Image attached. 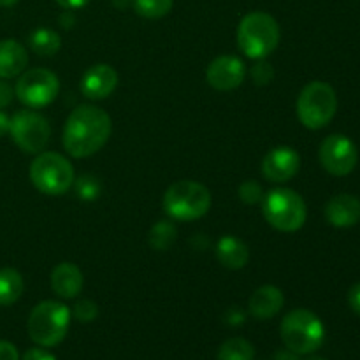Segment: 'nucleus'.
Masks as SVG:
<instances>
[{"mask_svg":"<svg viewBox=\"0 0 360 360\" xmlns=\"http://www.w3.org/2000/svg\"><path fill=\"white\" fill-rule=\"evenodd\" d=\"M111 116L95 105H79L63 127V148L74 158H86L104 148L111 137Z\"/></svg>","mask_w":360,"mask_h":360,"instance_id":"obj_1","label":"nucleus"},{"mask_svg":"<svg viewBox=\"0 0 360 360\" xmlns=\"http://www.w3.org/2000/svg\"><path fill=\"white\" fill-rule=\"evenodd\" d=\"M238 44L248 58H267L280 44V25L262 11L246 14L238 27Z\"/></svg>","mask_w":360,"mask_h":360,"instance_id":"obj_2","label":"nucleus"},{"mask_svg":"<svg viewBox=\"0 0 360 360\" xmlns=\"http://www.w3.org/2000/svg\"><path fill=\"white\" fill-rule=\"evenodd\" d=\"M164 211L178 221L199 220L210 211L211 193L204 185L190 179L169 186L162 199Z\"/></svg>","mask_w":360,"mask_h":360,"instance_id":"obj_3","label":"nucleus"},{"mask_svg":"<svg viewBox=\"0 0 360 360\" xmlns=\"http://www.w3.org/2000/svg\"><path fill=\"white\" fill-rule=\"evenodd\" d=\"M281 340L285 347L297 355H308L319 350L326 340L323 323L308 309H294L281 322Z\"/></svg>","mask_w":360,"mask_h":360,"instance_id":"obj_4","label":"nucleus"},{"mask_svg":"<svg viewBox=\"0 0 360 360\" xmlns=\"http://www.w3.org/2000/svg\"><path fill=\"white\" fill-rule=\"evenodd\" d=\"M70 309L58 301H42L32 309L28 334L39 347H56L67 336L70 326Z\"/></svg>","mask_w":360,"mask_h":360,"instance_id":"obj_5","label":"nucleus"},{"mask_svg":"<svg viewBox=\"0 0 360 360\" xmlns=\"http://www.w3.org/2000/svg\"><path fill=\"white\" fill-rule=\"evenodd\" d=\"M264 218L280 232H295L304 225L308 210L295 190L274 188L262 199Z\"/></svg>","mask_w":360,"mask_h":360,"instance_id":"obj_6","label":"nucleus"},{"mask_svg":"<svg viewBox=\"0 0 360 360\" xmlns=\"http://www.w3.org/2000/svg\"><path fill=\"white\" fill-rule=\"evenodd\" d=\"M338 111V95L329 83L313 81L297 98V116L306 129L319 130L330 123Z\"/></svg>","mask_w":360,"mask_h":360,"instance_id":"obj_7","label":"nucleus"},{"mask_svg":"<svg viewBox=\"0 0 360 360\" xmlns=\"http://www.w3.org/2000/svg\"><path fill=\"white\" fill-rule=\"evenodd\" d=\"M30 179L35 188L44 195H62L72 186V164L63 155L42 151L30 165Z\"/></svg>","mask_w":360,"mask_h":360,"instance_id":"obj_8","label":"nucleus"},{"mask_svg":"<svg viewBox=\"0 0 360 360\" xmlns=\"http://www.w3.org/2000/svg\"><path fill=\"white\" fill-rule=\"evenodd\" d=\"M9 134L14 144L23 153L39 155L48 146L49 137H51V127L42 115L32 111V109H23L11 118Z\"/></svg>","mask_w":360,"mask_h":360,"instance_id":"obj_9","label":"nucleus"},{"mask_svg":"<svg viewBox=\"0 0 360 360\" xmlns=\"http://www.w3.org/2000/svg\"><path fill=\"white\" fill-rule=\"evenodd\" d=\"M58 90L60 81L55 72L48 69H30L18 77L14 95L27 108L39 109L51 104L58 95Z\"/></svg>","mask_w":360,"mask_h":360,"instance_id":"obj_10","label":"nucleus"},{"mask_svg":"<svg viewBox=\"0 0 360 360\" xmlns=\"http://www.w3.org/2000/svg\"><path fill=\"white\" fill-rule=\"evenodd\" d=\"M319 158L329 174L348 176L357 165V146L343 134H333L320 144Z\"/></svg>","mask_w":360,"mask_h":360,"instance_id":"obj_11","label":"nucleus"},{"mask_svg":"<svg viewBox=\"0 0 360 360\" xmlns=\"http://www.w3.org/2000/svg\"><path fill=\"white\" fill-rule=\"evenodd\" d=\"M246 77V67L238 56L221 55L210 63L206 79L218 91H231L241 86Z\"/></svg>","mask_w":360,"mask_h":360,"instance_id":"obj_12","label":"nucleus"},{"mask_svg":"<svg viewBox=\"0 0 360 360\" xmlns=\"http://www.w3.org/2000/svg\"><path fill=\"white\" fill-rule=\"evenodd\" d=\"M301 167V158L294 148L278 146L267 151L262 160V174L273 183H285L294 178Z\"/></svg>","mask_w":360,"mask_h":360,"instance_id":"obj_13","label":"nucleus"},{"mask_svg":"<svg viewBox=\"0 0 360 360\" xmlns=\"http://www.w3.org/2000/svg\"><path fill=\"white\" fill-rule=\"evenodd\" d=\"M118 84V72L108 63H97L84 72L81 79V91L86 98L101 101L109 97Z\"/></svg>","mask_w":360,"mask_h":360,"instance_id":"obj_14","label":"nucleus"},{"mask_svg":"<svg viewBox=\"0 0 360 360\" xmlns=\"http://www.w3.org/2000/svg\"><path fill=\"white\" fill-rule=\"evenodd\" d=\"M326 218L333 227H354L360 220V200L350 193L334 195L326 206Z\"/></svg>","mask_w":360,"mask_h":360,"instance_id":"obj_15","label":"nucleus"},{"mask_svg":"<svg viewBox=\"0 0 360 360\" xmlns=\"http://www.w3.org/2000/svg\"><path fill=\"white\" fill-rule=\"evenodd\" d=\"M285 304L283 292L273 285L259 287L248 301L250 315L259 320H269L281 311Z\"/></svg>","mask_w":360,"mask_h":360,"instance_id":"obj_16","label":"nucleus"},{"mask_svg":"<svg viewBox=\"0 0 360 360\" xmlns=\"http://www.w3.org/2000/svg\"><path fill=\"white\" fill-rule=\"evenodd\" d=\"M84 278L79 267L72 262H62L53 269L51 288L62 299H74L83 290Z\"/></svg>","mask_w":360,"mask_h":360,"instance_id":"obj_17","label":"nucleus"},{"mask_svg":"<svg viewBox=\"0 0 360 360\" xmlns=\"http://www.w3.org/2000/svg\"><path fill=\"white\" fill-rule=\"evenodd\" d=\"M28 65V55L23 46L14 39L0 41V79L21 76Z\"/></svg>","mask_w":360,"mask_h":360,"instance_id":"obj_18","label":"nucleus"},{"mask_svg":"<svg viewBox=\"0 0 360 360\" xmlns=\"http://www.w3.org/2000/svg\"><path fill=\"white\" fill-rule=\"evenodd\" d=\"M217 259L227 269H243L250 260V250L241 239L224 236L217 243Z\"/></svg>","mask_w":360,"mask_h":360,"instance_id":"obj_19","label":"nucleus"},{"mask_svg":"<svg viewBox=\"0 0 360 360\" xmlns=\"http://www.w3.org/2000/svg\"><path fill=\"white\" fill-rule=\"evenodd\" d=\"M25 283L16 269L4 267L0 269V306H11L21 297Z\"/></svg>","mask_w":360,"mask_h":360,"instance_id":"obj_20","label":"nucleus"},{"mask_svg":"<svg viewBox=\"0 0 360 360\" xmlns=\"http://www.w3.org/2000/svg\"><path fill=\"white\" fill-rule=\"evenodd\" d=\"M28 42H30L32 51L41 56H53L62 48L60 35L56 32L49 30V28H37V30H34Z\"/></svg>","mask_w":360,"mask_h":360,"instance_id":"obj_21","label":"nucleus"},{"mask_svg":"<svg viewBox=\"0 0 360 360\" xmlns=\"http://www.w3.org/2000/svg\"><path fill=\"white\" fill-rule=\"evenodd\" d=\"M255 359V348L250 341L243 338H232L227 340L218 350V360H253Z\"/></svg>","mask_w":360,"mask_h":360,"instance_id":"obj_22","label":"nucleus"},{"mask_svg":"<svg viewBox=\"0 0 360 360\" xmlns=\"http://www.w3.org/2000/svg\"><path fill=\"white\" fill-rule=\"evenodd\" d=\"M176 225L169 220H160L151 227L150 231V245L157 252H165L176 241Z\"/></svg>","mask_w":360,"mask_h":360,"instance_id":"obj_23","label":"nucleus"},{"mask_svg":"<svg viewBox=\"0 0 360 360\" xmlns=\"http://www.w3.org/2000/svg\"><path fill=\"white\" fill-rule=\"evenodd\" d=\"M174 0H132L134 11L146 20H160L167 16Z\"/></svg>","mask_w":360,"mask_h":360,"instance_id":"obj_24","label":"nucleus"},{"mask_svg":"<svg viewBox=\"0 0 360 360\" xmlns=\"http://www.w3.org/2000/svg\"><path fill=\"white\" fill-rule=\"evenodd\" d=\"M72 185L76 186L77 197L83 200H95L98 199L102 193V185L95 176H90V174L81 176V178L74 179Z\"/></svg>","mask_w":360,"mask_h":360,"instance_id":"obj_25","label":"nucleus"},{"mask_svg":"<svg viewBox=\"0 0 360 360\" xmlns=\"http://www.w3.org/2000/svg\"><path fill=\"white\" fill-rule=\"evenodd\" d=\"M239 199H241L245 204H250V206L262 202L264 199L262 186H260L257 181H245L241 186H239Z\"/></svg>","mask_w":360,"mask_h":360,"instance_id":"obj_26","label":"nucleus"},{"mask_svg":"<svg viewBox=\"0 0 360 360\" xmlns=\"http://www.w3.org/2000/svg\"><path fill=\"white\" fill-rule=\"evenodd\" d=\"M252 77L253 81H255V84H259V86H266V84H269L274 77L273 65H271L269 62H266V58L257 60V63L252 69Z\"/></svg>","mask_w":360,"mask_h":360,"instance_id":"obj_27","label":"nucleus"},{"mask_svg":"<svg viewBox=\"0 0 360 360\" xmlns=\"http://www.w3.org/2000/svg\"><path fill=\"white\" fill-rule=\"evenodd\" d=\"M98 308L94 301L90 299H81L76 306H74V316L79 322H91V320L97 319Z\"/></svg>","mask_w":360,"mask_h":360,"instance_id":"obj_28","label":"nucleus"},{"mask_svg":"<svg viewBox=\"0 0 360 360\" xmlns=\"http://www.w3.org/2000/svg\"><path fill=\"white\" fill-rule=\"evenodd\" d=\"M0 360H20V354L13 343L0 341Z\"/></svg>","mask_w":360,"mask_h":360,"instance_id":"obj_29","label":"nucleus"},{"mask_svg":"<svg viewBox=\"0 0 360 360\" xmlns=\"http://www.w3.org/2000/svg\"><path fill=\"white\" fill-rule=\"evenodd\" d=\"M14 97V90L11 88L9 83H6L4 79H0V109L7 108V105L13 102Z\"/></svg>","mask_w":360,"mask_h":360,"instance_id":"obj_30","label":"nucleus"},{"mask_svg":"<svg viewBox=\"0 0 360 360\" xmlns=\"http://www.w3.org/2000/svg\"><path fill=\"white\" fill-rule=\"evenodd\" d=\"M21 360H56L51 354H48L46 350H41V348H30V350L25 352L23 359Z\"/></svg>","mask_w":360,"mask_h":360,"instance_id":"obj_31","label":"nucleus"},{"mask_svg":"<svg viewBox=\"0 0 360 360\" xmlns=\"http://www.w3.org/2000/svg\"><path fill=\"white\" fill-rule=\"evenodd\" d=\"M348 302H350V308L354 309L357 315H360V283L354 285L348 292Z\"/></svg>","mask_w":360,"mask_h":360,"instance_id":"obj_32","label":"nucleus"},{"mask_svg":"<svg viewBox=\"0 0 360 360\" xmlns=\"http://www.w3.org/2000/svg\"><path fill=\"white\" fill-rule=\"evenodd\" d=\"M56 4H60V6L63 7V9H81V7H84L86 4H90V0H56Z\"/></svg>","mask_w":360,"mask_h":360,"instance_id":"obj_33","label":"nucleus"},{"mask_svg":"<svg viewBox=\"0 0 360 360\" xmlns=\"http://www.w3.org/2000/svg\"><path fill=\"white\" fill-rule=\"evenodd\" d=\"M9 129H11V118L2 111V109H0V137L9 134Z\"/></svg>","mask_w":360,"mask_h":360,"instance_id":"obj_34","label":"nucleus"},{"mask_svg":"<svg viewBox=\"0 0 360 360\" xmlns=\"http://www.w3.org/2000/svg\"><path fill=\"white\" fill-rule=\"evenodd\" d=\"M227 320H231V323H236V326H238V323H241L243 320H245V315H243V313L236 308V309H231V311H229Z\"/></svg>","mask_w":360,"mask_h":360,"instance_id":"obj_35","label":"nucleus"},{"mask_svg":"<svg viewBox=\"0 0 360 360\" xmlns=\"http://www.w3.org/2000/svg\"><path fill=\"white\" fill-rule=\"evenodd\" d=\"M276 360H299V359H297V354H294V352H290L287 348L285 352H278Z\"/></svg>","mask_w":360,"mask_h":360,"instance_id":"obj_36","label":"nucleus"},{"mask_svg":"<svg viewBox=\"0 0 360 360\" xmlns=\"http://www.w3.org/2000/svg\"><path fill=\"white\" fill-rule=\"evenodd\" d=\"M20 0H0V7H13L14 4H18Z\"/></svg>","mask_w":360,"mask_h":360,"instance_id":"obj_37","label":"nucleus"},{"mask_svg":"<svg viewBox=\"0 0 360 360\" xmlns=\"http://www.w3.org/2000/svg\"><path fill=\"white\" fill-rule=\"evenodd\" d=\"M304 360H326V359H322V357H308V359H304Z\"/></svg>","mask_w":360,"mask_h":360,"instance_id":"obj_38","label":"nucleus"}]
</instances>
